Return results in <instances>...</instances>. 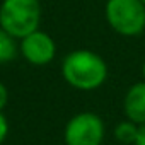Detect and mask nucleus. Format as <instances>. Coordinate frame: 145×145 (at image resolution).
<instances>
[{"label":"nucleus","instance_id":"nucleus-12","mask_svg":"<svg viewBox=\"0 0 145 145\" xmlns=\"http://www.w3.org/2000/svg\"><path fill=\"white\" fill-rule=\"evenodd\" d=\"M142 75H143V80H145V60H143V65H142Z\"/></svg>","mask_w":145,"mask_h":145},{"label":"nucleus","instance_id":"nucleus-11","mask_svg":"<svg viewBox=\"0 0 145 145\" xmlns=\"http://www.w3.org/2000/svg\"><path fill=\"white\" fill-rule=\"evenodd\" d=\"M135 145H145V125H142V126H140V130H138V137H137Z\"/></svg>","mask_w":145,"mask_h":145},{"label":"nucleus","instance_id":"nucleus-2","mask_svg":"<svg viewBox=\"0 0 145 145\" xmlns=\"http://www.w3.org/2000/svg\"><path fill=\"white\" fill-rule=\"evenodd\" d=\"M39 22V0H2L0 4V27L16 39H22L38 31Z\"/></svg>","mask_w":145,"mask_h":145},{"label":"nucleus","instance_id":"nucleus-1","mask_svg":"<svg viewBox=\"0 0 145 145\" xmlns=\"http://www.w3.org/2000/svg\"><path fill=\"white\" fill-rule=\"evenodd\" d=\"M61 75L68 86L77 91H96L108 79V65L101 55L92 50H74L61 63Z\"/></svg>","mask_w":145,"mask_h":145},{"label":"nucleus","instance_id":"nucleus-6","mask_svg":"<svg viewBox=\"0 0 145 145\" xmlns=\"http://www.w3.org/2000/svg\"><path fill=\"white\" fill-rule=\"evenodd\" d=\"M123 113L126 120L137 123L138 126L145 125V80L135 82L128 87L123 97Z\"/></svg>","mask_w":145,"mask_h":145},{"label":"nucleus","instance_id":"nucleus-8","mask_svg":"<svg viewBox=\"0 0 145 145\" xmlns=\"http://www.w3.org/2000/svg\"><path fill=\"white\" fill-rule=\"evenodd\" d=\"M138 130L140 126L130 120H125L121 123L116 125L114 128V138L120 142V143H126V145H135L137 142V137H138Z\"/></svg>","mask_w":145,"mask_h":145},{"label":"nucleus","instance_id":"nucleus-5","mask_svg":"<svg viewBox=\"0 0 145 145\" xmlns=\"http://www.w3.org/2000/svg\"><path fill=\"white\" fill-rule=\"evenodd\" d=\"M19 51L22 53V56L27 63H31L34 67H44L50 61H53V58L56 55V44L48 33L38 29L21 39Z\"/></svg>","mask_w":145,"mask_h":145},{"label":"nucleus","instance_id":"nucleus-10","mask_svg":"<svg viewBox=\"0 0 145 145\" xmlns=\"http://www.w3.org/2000/svg\"><path fill=\"white\" fill-rule=\"evenodd\" d=\"M7 103H9V89L5 87V84L0 82V111H4Z\"/></svg>","mask_w":145,"mask_h":145},{"label":"nucleus","instance_id":"nucleus-9","mask_svg":"<svg viewBox=\"0 0 145 145\" xmlns=\"http://www.w3.org/2000/svg\"><path fill=\"white\" fill-rule=\"evenodd\" d=\"M7 135H9V121L4 116V113L0 111V145L4 143V140L7 138Z\"/></svg>","mask_w":145,"mask_h":145},{"label":"nucleus","instance_id":"nucleus-4","mask_svg":"<svg viewBox=\"0 0 145 145\" xmlns=\"http://www.w3.org/2000/svg\"><path fill=\"white\" fill-rule=\"evenodd\" d=\"M104 135V121L99 114L91 111H82L72 116L63 130L65 145H101Z\"/></svg>","mask_w":145,"mask_h":145},{"label":"nucleus","instance_id":"nucleus-7","mask_svg":"<svg viewBox=\"0 0 145 145\" xmlns=\"http://www.w3.org/2000/svg\"><path fill=\"white\" fill-rule=\"evenodd\" d=\"M19 46L16 43V38H12L7 31L0 27V65H5L12 61L17 56Z\"/></svg>","mask_w":145,"mask_h":145},{"label":"nucleus","instance_id":"nucleus-3","mask_svg":"<svg viewBox=\"0 0 145 145\" xmlns=\"http://www.w3.org/2000/svg\"><path fill=\"white\" fill-rule=\"evenodd\" d=\"M104 16L109 27L125 38H137L145 31V4L142 0H108Z\"/></svg>","mask_w":145,"mask_h":145},{"label":"nucleus","instance_id":"nucleus-13","mask_svg":"<svg viewBox=\"0 0 145 145\" xmlns=\"http://www.w3.org/2000/svg\"><path fill=\"white\" fill-rule=\"evenodd\" d=\"M142 2H143V4H145V0H142Z\"/></svg>","mask_w":145,"mask_h":145}]
</instances>
